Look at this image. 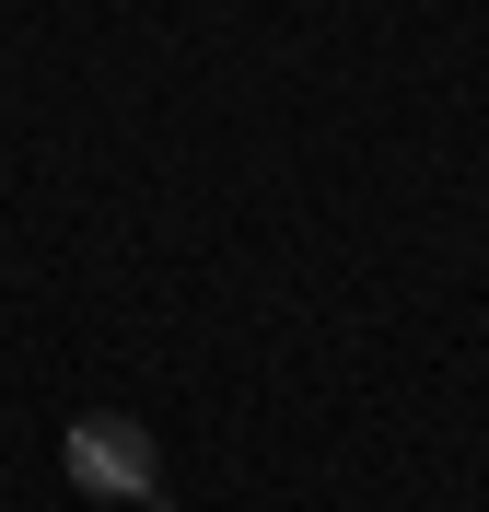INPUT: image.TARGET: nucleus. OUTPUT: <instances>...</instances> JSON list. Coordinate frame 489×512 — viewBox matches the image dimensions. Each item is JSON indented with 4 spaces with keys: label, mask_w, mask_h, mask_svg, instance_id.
I'll return each mask as SVG.
<instances>
[{
    "label": "nucleus",
    "mask_w": 489,
    "mask_h": 512,
    "mask_svg": "<svg viewBox=\"0 0 489 512\" xmlns=\"http://www.w3.org/2000/svg\"><path fill=\"white\" fill-rule=\"evenodd\" d=\"M59 466H70V489H94V501H140V512H163V454H152V431H140V419H117V408L70 419Z\"/></svg>",
    "instance_id": "nucleus-1"
}]
</instances>
